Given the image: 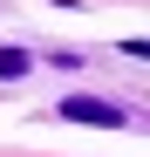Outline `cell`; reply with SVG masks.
Masks as SVG:
<instances>
[{
	"label": "cell",
	"instance_id": "6da1fadb",
	"mask_svg": "<svg viewBox=\"0 0 150 157\" xmlns=\"http://www.w3.org/2000/svg\"><path fill=\"white\" fill-rule=\"evenodd\" d=\"M55 109L68 123H96V130H123V123H130V109H116V102H103V96H62Z\"/></svg>",
	"mask_w": 150,
	"mask_h": 157
},
{
	"label": "cell",
	"instance_id": "7a4b0ae2",
	"mask_svg": "<svg viewBox=\"0 0 150 157\" xmlns=\"http://www.w3.org/2000/svg\"><path fill=\"white\" fill-rule=\"evenodd\" d=\"M28 68H34V55H28V48H0V82H21Z\"/></svg>",
	"mask_w": 150,
	"mask_h": 157
}]
</instances>
